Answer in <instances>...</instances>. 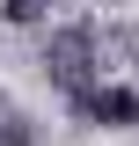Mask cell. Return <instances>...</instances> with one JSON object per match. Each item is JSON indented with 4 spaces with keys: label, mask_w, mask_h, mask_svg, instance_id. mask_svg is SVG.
<instances>
[{
    "label": "cell",
    "mask_w": 139,
    "mask_h": 146,
    "mask_svg": "<svg viewBox=\"0 0 139 146\" xmlns=\"http://www.w3.org/2000/svg\"><path fill=\"white\" fill-rule=\"evenodd\" d=\"M44 58H51V80L81 102V95H88V73H95V29H59Z\"/></svg>",
    "instance_id": "6da1fadb"
},
{
    "label": "cell",
    "mask_w": 139,
    "mask_h": 146,
    "mask_svg": "<svg viewBox=\"0 0 139 146\" xmlns=\"http://www.w3.org/2000/svg\"><path fill=\"white\" fill-rule=\"evenodd\" d=\"M73 110L95 117V124H139V95H132V88H88Z\"/></svg>",
    "instance_id": "7a4b0ae2"
}]
</instances>
